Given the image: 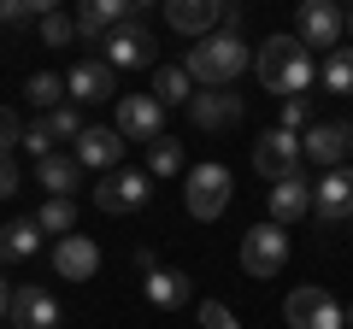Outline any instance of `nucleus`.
<instances>
[{"label":"nucleus","instance_id":"nucleus-1","mask_svg":"<svg viewBox=\"0 0 353 329\" xmlns=\"http://www.w3.org/2000/svg\"><path fill=\"white\" fill-rule=\"evenodd\" d=\"M253 76H259L271 94L294 100V94H306V83L318 76V65H312V53H306L294 36H271L259 47V59H253Z\"/></svg>","mask_w":353,"mask_h":329},{"label":"nucleus","instance_id":"nucleus-2","mask_svg":"<svg viewBox=\"0 0 353 329\" xmlns=\"http://www.w3.org/2000/svg\"><path fill=\"white\" fill-rule=\"evenodd\" d=\"M183 71H189L201 89H230V83L248 71V41L230 36V30H218V36H206V41H194V47H189Z\"/></svg>","mask_w":353,"mask_h":329},{"label":"nucleus","instance_id":"nucleus-3","mask_svg":"<svg viewBox=\"0 0 353 329\" xmlns=\"http://www.w3.org/2000/svg\"><path fill=\"white\" fill-rule=\"evenodd\" d=\"M283 265H289V235H283V224H253L241 235V270L271 282V277H283Z\"/></svg>","mask_w":353,"mask_h":329},{"label":"nucleus","instance_id":"nucleus-4","mask_svg":"<svg viewBox=\"0 0 353 329\" xmlns=\"http://www.w3.org/2000/svg\"><path fill=\"white\" fill-rule=\"evenodd\" d=\"M301 159H306V141L301 136H289V129H265L259 141H253V171L259 177H271V182H283V177H301Z\"/></svg>","mask_w":353,"mask_h":329},{"label":"nucleus","instance_id":"nucleus-5","mask_svg":"<svg viewBox=\"0 0 353 329\" xmlns=\"http://www.w3.org/2000/svg\"><path fill=\"white\" fill-rule=\"evenodd\" d=\"M283 323H289V329H341V323H347V312L330 300V288L306 282V288H294L289 300H283Z\"/></svg>","mask_w":353,"mask_h":329},{"label":"nucleus","instance_id":"nucleus-6","mask_svg":"<svg viewBox=\"0 0 353 329\" xmlns=\"http://www.w3.org/2000/svg\"><path fill=\"white\" fill-rule=\"evenodd\" d=\"M183 206H189V217H201V224L224 217V206H230V171H224V164H194L189 189H183Z\"/></svg>","mask_w":353,"mask_h":329},{"label":"nucleus","instance_id":"nucleus-7","mask_svg":"<svg viewBox=\"0 0 353 329\" xmlns=\"http://www.w3.org/2000/svg\"><path fill=\"white\" fill-rule=\"evenodd\" d=\"M153 194V177L148 171H106L101 189H94V206H101L106 217H124V212H141Z\"/></svg>","mask_w":353,"mask_h":329},{"label":"nucleus","instance_id":"nucleus-8","mask_svg":"<svg viewBox=\"0 0 353 329\" xmlns=\"http://www.w3.org/2000/svg\"><path fill=\"white\" fill-rule=\"evenodd\" d=\"M312 217L324 229H336V224H347V217H353V164L324 171V177L312 182Z\"/></svg>","mask_w":353,"mask_h":329},{"label":"nucleus","instance_id":"nucleus-9","mask_svg":"<svg viewBox=\"0 0 353 329\" xmlns=\"http://www.w3.org/2000/svg\"><path fill=\"white\" fill-rule=\"evenodd\" d=\"M112 129L124 141H148L153 147V141L165 136V106L153 100V94H118V124Z\"/></svg>","mask_w":353,"mask_h":329},{"label":"nucleus","instance_id":"nucleus-10","mask_svg":"<svg viewBox=\"0 0 353 329\" xmlns=\"http://www.w3.org/2000/svg\"><path fill=\"white\" fill-rule=\"evenodd\" d=\"M341 24H347V18H341L330 0H306L301 18H294V41H301L306 53H312V47H330V53H336V47H341Z\"/></svg>","mask_w":353,"mask_h":329},{"label":"nucleus","instance_id":"nucleus-11","mask_svg":"<svg viewBox=\"0 0 353 329\" xmlns=\"http://www.w3.org/2000/svg\"><path fill=\"white\" fill-rule=\"evenodd\" d=\"M101 47H106V65H112V71H148V65H153V36L141 30V18L118 24Z\"/></svg>","mask_w":353,"mask_h":329},{"label":"nucleus","instance_id":"nucleus-12","mask_svg":"<svg viewBox=\"0 0 353 329\" xmlns=\"http://www.w3.org/2000/svg\"><path fill=\"white\" fill-rule=\"evenodd\" d=\"M141 18V0H83V12H77V36L83 41H106L118 24Z\"/></svg>","mask_w":353,"mask_h":329},{"label":"nucleus","instance_id":"nucleus-13","mask_svg":"<svg viewBox=\"0 0 353 329\" xmlns=\"http://www.w3.org/2000/svg\"><path fill=\"white\" fill-rule=\"evenodd\" d=\"M165 24L183 30V36H194V41H206V36L224 30V0H171V6H165Z\"/></svg>","mask_w":353,"mask_h":329},{"label":"nucleus","instance_id":"nucleus-14","mask_svg":"<svg viewBox=\"0 0 353 329\" xmlns=\"http://www.w3.org/2000/svg\"><path fill=\"white\" fill-rule=\"evenodd\" d=\"M65 89H71L77 106H94V100H106V94H118V71L106 59H83V65H71Z\"/></svg>","mask_w":353,"mask_h":329},{"label":"nucleus","instance_id":"nucleus-15","mask_svg":"<svg viewBox=\"0 0 353 329\" xmlns=\"http://www.w3.org/2000/svg\"><path fill=\"white\" fill-rule=\"evenodd\" d=\"M53 270H59V282H88L94 270H101V247H94L88 235L53 241Z\"/></svg>","mask_w":353,"mask_h":329},{"label":"nucleus","instance_id":"nucleus-16","mask_svg":"<svg viewBox=\"0 0 353 329\" xmlns=\"http://www.w3.org/2000/svg\"><path fill=\"white\" fill-rule=\"evenodd\" d=\"M301 141H306V159H318L324 171H341V159L353 153V124H312Z\"/></svg>","mask_w":353,"mask_h":329},{"label":"nucleus","instance_id":"nucleus-17","mask_svg":"<svg viewBox=\"0 0 353 329\" xmlns=\"http://www.w3.org/2000/svg\"><path fill=\"white\" fill-rule=\"evenodd\" d=\"M12 329H59V300L36 282H24L12 294Z\"/></svg>","mask_w":353,"mask_h":329},{"label":"nucleus","instance_id":"nucleus-18","mask_svg":"<svg viewBox=\"0 0 353 329\" xmlns=\"http://www.w3.org/2000/svg\"><path fill=\"white\" fill-rule=\"evenodd\" d=\"M118 159H124V136H118V129H83V136H77V164H83V171H118Z\"/></svg>","mask_w":353,"mask_h":329},{"label":"nucleus","instance_id":"nucleus-19","mask_svg":"<svg viewBox=\"0 0 353 329\" xmlns=\"http://www.w3.org/2000/svg\"><path fill=\"white\" fill-rule=\"evenodd\" d=\"M189 118H194L201 129H230V124H241V94H230V89L194 94V100H189Z\"/></svg>","mask_w":353,"mask_h":329},{"label":"nucleus","instance_id":"nucleus-20","mask_svg":"<svg viewBox=\"0 0 353 329\" xmlns=\"http://www.w3.org/2000/svg\"><path fill=\"white\" fill-rule=\"evenodd\" d=\"M312 212V182L306 177H283L271 182V224H294V217Z\"/></svg>","mask_w":353,"mask_h":329},{"label":"nucleus","instance_id":"nucleus-21","mask_svg":"<svg viewBox=\"0 0 353 329\" xmlns=\"http://www.w3.org/2000/svg\"><path fill=\"white\" fill-rule=\"evenodd\" d=\"M41 189H48V200H71V189L83 182V164H77V153H48V159L36 164Z\"/></svg>","mask_w":353,"mask_h":329},{"label":"nucleus","instance_id":"nucleus-22","mask_svg":"<svg viewBox=\"0 0 353 329\" xmlns=\"http://www.w3.org/2000/svg\"><path fill=\"white\" fill-rule=\"evenodd\" d=\"M141 288H148V300L159 306V312H183V306L194 300V288H189V277H183V270H148V282H141Z\"/></svg>","mask_w":353,"mask_h":329},{"label":"nucleus","instance_id":"nucleus-23","mask_svg":"<svg viewBox=\"0 0 353 329\" xmlns=\"http://www.w3.org/2000/svg\"><path fill=\"white\" fill-rule=\"evenodd\" d=\"M148 94L165 106V112H171V106H189L201 89H194V76L183 71V65H159V71H153V89H148Z\"/></svg>","mask_w":353,"mask_h":329},{"label":"nucleus","instance_id":"nucleus-24","mask_svg":"<svg viewBox=\"0 0 353 329\" xmlns=\"http://www.w3.org/2000/svg\"><path fill=\"white\" fill-rule=\"evenodd\" d=\"M41 247V224L36 217H18L12 229H0V259H30Z\"/></svg>","mask_w":353,"mask_h":329},{"label":"nucleus","instance_id":"nucleus-25","mask_svg":"<svg viewBox=\"0 0 353 329\" xmlns=\"http://www.w3.org/2000/svg\"><path fill=\"white\" fill-rule=\"evenodd\" d=\"M59 94H71V89H65L53 71H36V76L24 83V100H30V106H41V112H59Z\"/></svg>","mask_w":353,"mask_h":329},{"label":"nucleus","instance_id":"nucleus-26","mask_svg":"<svg viewBox=\"0 0 353 329\" xmlns=\"http://www.w3.org/2000/svg\"><path fill=\"white\" fill-rule=\"evenodd\" d=\"M36 224H41V235H71V229H77V200H48V206H41V212H36Z\"/></svg>","mask_w":353,"mask_h":329},{"label":"nucleus","instance_id":"nucleus-27","mask_svg":"<svg viewBox=\"0 0 353 329\" xmlns=\"http://www.w3.org/2000/svg\"><path fill=\"white\" fill-rule=\"evenodd\" d=\"M318 76H324L330 94H353V47H336V53L324 59V71H318Z\"/></svg>","mask_w":353,"mask_h":329},{"label":"nucleus","instance_id":"nucleus-28","mask_svg":"<svg viewBox=\"0 0 353 329\" xmlns=\"http://www.w3.org/2000/svg\"><path fill=\"white\" fill-rule=\"evenodd\" d=\"M183 171V141H171V136H159L148 147V177H176Z\"/></svg>","mask_w":353,"mask_h":329},{"label":"nucleus","instance_id":"nucleus-29","mask_svg":"<svg viewBox=\"0 0 353 329\" xmlns=\"http://www.w3.org/2000/svg\"><path fill=\"white\" fill-rule=\"evenodd\" d=\"M41 124L53 129V141H77V136H83V129H88L77 106H59V112H48V118H41Z\"/></svg>","mask_w":353,"mask_h":329},{"label":"nucleus","instance_id":"nucleus-30","mask_svg":"<svg viewBox=\"0 0 353 329\" xmlns=\"http://www.w3.org/2000/svg\"><path fill=\"white\" fill-rule=\"evenodd\" d=\"M41 41H48V47H71V41H77V18L48 12V18H41Z\"/></svg>","mask_w":353,"mask_h":329},{"label":"nucleus","instance_id":"nucleus-31","mask_svg":"<svg viewBox=\"0 0 353 329\" xmlns=\"http://www.w3.org/2000/svg\"><path fill=\"white\" fill-rule=\"evenodd\" d=\"M283 129H289V136H301V129H312V100H306V94H294V100H283Z\"/></svg>","mask_w":353,"mask_h":329},{"label":"nucleus","instance_id":"nucleus-32","mask_svg":"<svg viewBox=\"0 0 353 329\" xmlns=\"http://www.w3.org/2000/svg\"><path fill=\"white\" fill-rule=\"evenodd\" d=\"M24 153H30L36 164L48 159V153H59V141H53V129H48V124H30V129H24Z\"/></svg>","mask_w":353,"mask_h":329},{"label":"nucleus","instance_id":"nucleus-33","mask_svg":"<svg viewBox=\"0 0 353 329\" xmlns=\"http://www.w3.org/2000/svg\"><path fill=\"white\" fill-rule=\"evenodd\" d=\"M201 329H241L224 300H201Z\"/></svg>","mask_w":353,"mask_h":329},{"label":"nucleus","instance_id":"nucleus-34","mask_svg":"<svg viewBox=\"0 0 353 329\" xmlns=\"http://www.w3.org/2000/svg\"><path fill=\"white\" fill-rule=\"evenodd\" d=\"M12 147H24V124L0 106V153H12Z\"/></svg>","mask_w":353,"mask_h":329},{"label":"nucleus","instance_id":"nucleus-35","mask_svg":"<svg viewBox=\"0 0 353 329\" xmlns=\"http://www.w3.org/2000/svg\"><path fill=\"white\" fill-rule=\"evenodd\" d=\"M18 194V164H12V153H0V200H12Z\"/></svg>","mask_w":353,"mask_h":329},{"label":"nucleus","instance_id":"nucleus-36","mask_svg":"<svg viewBox=\"0 0 353 329\" xmlns=\"http://www.w3.org/2000/svg\"><path fill=\"white\" fill-rule=\"evenodd\" d=\"M0 317H12V288L0 282Z\"/></svg>","mask_w":353,"mask_h":329},{"label":"nucleus","instance_id":"nucleus-37","mask_svg":"<svg viewBox=\"0 0 353 329\" xmlns=\"http://www.w3.org/2000/svg\"><path fill=\"white\" fill-rule=\"evenodd\" d=\"M347 329H353V306H347Z\"/></svg>","mask_w":353,"mask_h":329},{"label":"nucleus","instance_id":"nucleus-38","mask_svg":"<svg viewBox=\"0 0 353 329\" xmlns=\"http://www.w3.org/2000/svg\"><path fill=\"white\" fill-rule=\"evenodd\" d=\"M347 30H353V12H347Z\"/></svg>","mask_w":353,"mask_h":329}]
</instances>
